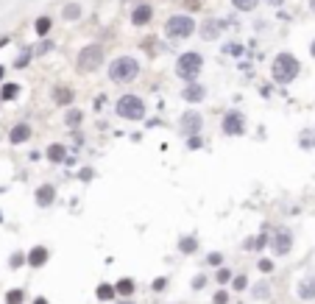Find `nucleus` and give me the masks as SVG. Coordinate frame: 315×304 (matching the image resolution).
Returning a JSON list of instances; mask_svg holds the SVG:
<instances>
[{
	"label": "nucleus",
	"mask_w": 315,
	"mask_h": 304,
	"mask_svg": "<svg viewBox=\"0 0 315 304\" xmlns=\"http://www.w3.org/2000/svg\"><path fill=\"white\" fill-rule=\"evenodd\" d=\"M271 73L273 79L279 81V84H290V81L298 76V59L296 56H290V53H279L271 64Z\"/></svg>",
	"instance_id": "1"
},
{
	"label": "nucleus",
	"mask_w": 315,
	"mask_h": 304,
	"mask_svg": "<svg viewBox=\"0 0 315 304\" xmlns=\"http://www.w3.org/2000/svg\"><path fill=\"white\" fill-rule=\"evenodd\" d=\"M137 76H140V64H137V59H131V56H120V59L112 61V67H109V79L112 81L126 84V81H134Z\"/></svg>",
	"instance_id": "2"
},
{
	"label": "nucleus",
	"mask_w": 315,
	"mask_h": 304,
	"mask_svg": "<svg viewBox=\"0 0 315 304\" xmlns=\"http://www.w3.org/2000/svg\"><path fill=\"white\" fill-rule=\"evenodd\" d=\"M115 109H117V114L123 120H143L145 117V104H143V98H137V95H123L115 104Z\"/></svg>",
	"instance_id": "3"
},
{
	"label": "nucleus",
	"mask_w": 315,
	"mask_h": 304,
	"mask_svg": "<svg viewBox=\"0 0 315 304\" xmlns=\"http://www.w3.org/2000/svg\"><path fill=\"white\" fill-rule=\"evenodd\" d=\"M193 31H196V23H193V17H187V14H173V17L165 23V34L171 36V39H187Z\"/></svg>",
	"instance_id": "4"
},
{
	"label": "nucleus",
	"mask_w": 315,
	"mask_h": 304,
	"mask_svg": "<svg viewBox=\"0 0 315 304\" xmlns=\"http://www.w3.org/2000/svg\"><path fill=\"white\" fill-rule=\"evenodd\" d=\"M201 64H204V59H201V53H181L179 61H176V73H179V79L184 81H193L201 73Z\"/></svg>",
	"instance_id": "5"
},
{
	"label": "nucleus",
	"mask_w": 315,
	"mask_h": 304,
	"mask_svg": "<svg viewBox=\"0 0 315 304\" xmlns=\"http://www.w3.org/2000/svg\"><path fill=\"white\" fill-rule=\"evenodd\" d=\"M103 64V48L101 45H86L84 51L78 53V70L84 73H92Z\"/></svg>",
	"instance_id": "6"
},
{
	"label": "nucleus",
	"mask_w": 315,
	"mask_h": 304,
	"mask_svg": "<svg viewBox=\"0 0 315 304\" xmlns=\"http://www.w3.org/2000/svg\"><path fill=\"white\" fill-rule=\"evenodd\" d=\"M181 131L187 134V137H196V134H201V129H204V120H201V112H184L181 114V120H179Z\"/></svg>",
	"instance_id": "7"
},
{
	"label": "nucleus",
	"mask_w": 315,
	"mask_h": 304,
	"mask_svg": "<svg viewBox=\"0 0 315 304\" xmlns=\"http://www.w3.org/2000/svg\"><path fill=\"white\" fill-rule=\"evenodd\" d=\"M246 131V117L240 112H229L223 117V134H229V137H237Z\"/></svg>",
	"instance_id": "8"
},
{
	"label": "nucleus",
	"mask_w": 315,
	"mask_h": 304,
	"mask_svg": "<svg viewBox=\"0 0 315 304\" xmlns=\"http://www.w3.org/2000/svg\"><path fill=\"white\" fill-rule=\"evenodd\" d=\"M53 198H56V187H53V184H42V187L36 190V204H39V207H51Z\"/></svg>",
	"instance_id": "9"
},
{
	"label": "nucleus",
	"mask_w": 315,
	"mask_h": 304,
	"mask_svg": "<svg viewBox=\"0 0 315 304\" xmlns=\"http://www.w3.org/2000/svg\"><path fill=\"white\" fill-rule=\"evenodd\" d=\"M204 95H206V89L201 87V84H190V87L181 89V98H184V101H190V104H198V101H204Z\"/></svg>",
	"instance_id": "10"
},
{
	"label": "nucleus",
	"mask_w": 315,
	"mask_h": 304,
	"mask_svg": "<svg viewBox=\"0 0 315 304\" xmlns=\"http://www.w3.org/2000/svg\"><path fill=\"white\" fill-rule=\"evenodd\" d=\"M151 17H153V9L145 6V3L131 11V23H134V26H145V23H151Z\"/></svg>",
	"instance_id": "11"
},
{
	"label": "nucleus",
	"mask_w": 315,
	"mask_h": 304,
	"mask_svg": "<svg viewBox=\"0 0 315 304\" xmlns=\"http://www.w3.org/2000/svg\"><path fill=\"white\" fill-rule=\"evenodd\" d=\"M45 262H48V249H45V246H34V249H31V254H28V265L42 268Z\"/></svg>",
	"instance_id": "12"
},
{
	"label": "nucleus",
	"mask_w": 315,
	"mask_h": 304,
	"mask_svg": "<svg viewBox=\"0 0 315 304\" xmlns=\"http://www.w3.org/2000/svg\"><path fill=\"white\" fill-rule=\"evenodd\" d=\"M290 246H293V237H290V232L282 229L279 235H276V240H273V251H276V254H287Z\"/></svg>",
	"instance_id": "13"
},
{
	"label": "nucleus",
	"mask_w": 315,
	"mask_h": 304,
	"mask_svg": "<svg viewBox=\"0 0 315 304\" xmlns=\"http://www.w3.org/2000/svg\"><path fill=\"white\" fill-rule=\"evenodd\" d=\"M28 137H31V126H28V123H20V126H14V129H11V134H9V139L14 142V145H17V142H26Z\"/></svg>",
	"instance_id": "14"
},
{
	"label": "nucleus",
	"mask_w": 315,
	"mask_h": 304,
	"mask_svg": "<svg viewBox=\"0 0 315 304\" xmlns=\"http://www.w3.org/2000/svg\"><path fill=\"white\" fill-rule=\"evenodd\" d=\"M218 31H221V23H218V20H206L204 26H201V36H204V39H218Z\"/></svg>",
	"instance_id": "15"
},
{
	"label": "nucleus",
	"mask_w": 315,
	"mask_h": 304,
	"mask_svg": "<svg viewBox=\"0 0 315 304\" xmlns=\"http://www.w3.org/2000/svg\"><path fill=\"white\" fill-rule=\"evenodd\" d=\"M48 159H51V162H64V159H67V148L59 145V142H53V145L48 148Z\"/></svg>",
	"instance_id": "16"
},
{
	"label": "nucleus",
	"mask_w": 315,
	"mask_h": 304,
	"mask_svg": "<svg viewBox=\"0 0 315 304\" xmlns=\"http://www.w3.org/2000/svg\"><path fill=\"white\" fill-rule=\"evenodd\" d=\"M298 296L301 299H315V279H304L301 287H298Z\"/></svg>",
	"instance_id": "17"
},
{
	"label": "nucleus",
	"mask_w": 315,
	"mask_h": 304,
	"mask_svg": "<svg viewBox=\"0 0 315 304\" xmlns=\"http://www.w3.org/2000/svg\"><path fill=\"white\" fill-rule=\"evenodd\" d=\"M115 290H117V293H123V296H131L134 293V282H131V279H120L117 285H115Z\"/></svg>",
	"instance_id": "18"
},
{
	"label": "nucleus",
	"mask_w": 315,
	"mask_h": 304,
	"mask_svg": "<svg viewBox=\"0 0 315 304\" xmlns=\"http://www.w3.org/2000/svg\"><path fill=\"white\" fill-rule=\"evenodd\" d=\"M53 98H56V104H61V106H64V104H70V101H73V89H56V92H53Z\"/></svg>",
	"instance_id": "19"
},
{
	"label": "nucleus",
	"mask_w": 315,
	"mask_h": 304,
	"mask_svg": "<svg viewBox=\"0 0 315 304\" xmlns=\"http://www.w3.org/2000/svg\"><path fill=\"white\" fill-rule=\"evenodd\" d=\"M115 293H117V290H115L112 285H98V299H101V302H109V299H115Z\"/></svg>",
	"instance_id": "20"
},
{
	"label": "nucleus",
	"mask_w": 315,
	"mask_h": 304,
	"mask_svg": "<svg viewBox=\"0 0 315 304\" xmlns=\"http://www.w3.org/2000/svg\"><path fill=\"white\" fill-rule=\"evenodd\" d=\"M81 17V6L78 3H67L64 6V20H78Z\"/></svg>",
	"instance_id": "21"
},
{
	"label": "nucleus",
	"mask_w": 315,
	"mask_h": 304,
	"mask_svg": "<svg viewBox=\"0 0 315 304\" xmlns=\"http://www.w3.org/2000/svg\"><path fill=\"white\" fill-rule=\"evenodd\" d=\"M265 243H268V237H251V240H246V249H248V251H259V249H262V246Z\"/></svg>",
	"instance_id": "22"
},
{
	"label": "nucleus",
	"mask_w": 315,
	"mask_h": 304,
	"mask_svg": "<svg viewBox=\"0 0 315 304\" xmlns=\"http://www.w3.org/2000/svg\"><path fill=\"white\" fill-rule=\"evenodd\" d=\"M17 92H20V84H6L3 92H0V98H3V101H11V98H17Z\"/></svg>",
	"instance_id": "23"
},
{
	"label": "nucleus",
	"mask_w": 315,
	"mask_h": 304,
	"mask_svg": "<svg viewBox=\"0 0 315 304\" xmlns=\"http://www.w3.org/2000/svg\"><path fill=\"white\" fill-rule=\"evenodd\" d=\"M179 249H181L184 254H193L198 246H196V240H193V237H181V240H179Z\"/></svg>",
	"instance_id": "24"
},
{
	"label": "nucleus",
	"mask_w": 315,
	"mask_h": 304,
	"mask_svg": "<svg viewBox=\"0 0 315 304\" xmlns=\"http://www.w3.org/2000/svg\"><path fill=\"white\" fill-rule=\"evenodd\" d=\"M23 299H26L23 290H9L6 293V304H23Z\"/></svg>",
	"instance_id": "25"
},
{
	"label": "nucleus",
	"mask_w": 315,
	"mask_h": 304,
	"mask_svg": "<svg viewBox=\"0 0 315 304\" xmlns=\"http://www.w3.org/2000/svg\"><path fill=\"white\" fill-rule=\"evenodd\" d=\"M48 31H51V17H39V20H36V34L45 36Z\"/></svg>",
	"instance_id": "26"
},
{
	"label": "nucleus",
	"mask_w": 315,
	"mask_h": 304,
	"mask_svg": "<svg viewBox=\"0 0 315 304\" xmlns=\"http://www.w3.org/2000/svg\"><path fill=\"white\" fill-rule=\"evenodd\" d=\"M231 3H234V9H240V11H251L259 0H231Z\"/></svg>",
	"instance_id": "27"
},
{
	"label": "nucleus",
	"mask_w": 315,
	"mask_h": 304,
	"mask_svg": "<svg viewBox=\"0 0 315 304\" xmlns=\"http://www.w3.org/2000/svg\"><path fill=\"white\" fill-rule=\"evenodd\" d=\"M28 59H31V51L20 53V56H17V61H14V67H20V70H23V67H26V64H28Z\"/></svg>",
	"instance_id": "28"
},
{
	"label": "nucleus",
	"mask_w": 315,
	"mask_h": 304,
	"mask_svg": "<svg viewBox=\"0 0 315 304\" xmlns=\"http://www.w3.org/2000/svg\"><path fill=\"white\" fill-rule=\"evenodd\" d=\"M67 123H70V126H78V123H81V112H78V109L67 112Z\"/></svg>",
	"instance_id": "29"
},
{
	"label": "nucleus",
	"mask_w": 315,
	"mask_h": 304,
	"mask_svg": "<svg viewBox=\"0 0 315 304\" xmlns=\"http://www.w3.org/2000/svg\"><path fill=\"white\" fill-rule=\"evenodd\" d=\"M218 282H221V285H226V282H231V271L221 268V271H218Z\"/></svg>",
	"instance_id": "30"
},
{
	"label": "nucleus",
	"mask_w": 315,
	"mask_h": 304,
	"mask_svg": "<svg viewBox=\"0 0 315 304\" xmlns=\"http://www.w3.org/2000/svg\"><path fill=\"white\" fill-rule=\"evenodd\" d=\"M231 285L237 287V290H246V287H248V279L246 276H234V279H231Z\"/></svg>",
	"instance_id": "31"
},
{
	"label": "nucleus",
	"mask_w": 315,
	"mask_h": 304,
	"mask_svg": "<svg viewBox=\"0 0 315 304\" xmlns=\"http://www.w3.org/2000/svg\"><path fill=\"white\" fill-rule=\"evenodd\" d=\"M259 271L271 274V271H273V262H271V260H259Z\"/></svg>",
	"instance_id": "32"
},
{
	"label": "nucleus",
	"mask_w": 315,
	"mask_h": 304,
	"mask_svg": "<svg viewBox=\"0 0 315 304\" xmlns=\"http://www.w3.org/2000/svg\"><path fill=\"white\" fill-rule=\"evenodd\" d=\"M165 285H168V279H165V276L153 279V290H165Z\"/></svg>",
	"instance_id": "33"
},
{
	"label": "nucleus",
	"mask_w": 315,
	"mask_h": 304,
	"mask_svg": "<svg viewBox=\"0 0 315 304\" xmlns=\"http://www.w3.org/2000/svg\"><path fill=\"white\" fill-rule=\"evenodd\" d=\"M226 302H229V296L223 293V290L221 293H215V304H226Z\"/></svg>",
	"instance_id": "34"
},
{
	"label": "nucleus",
	"mask_w": 315,
	"mask_h": 304,
	"mask_svg": "<svg viewBox=\"0 0 315 304\" xmlns=\"http://www.w3.org/2000/svg\"><path fill=\"white\" fill-rule=\"evenodd\" d=\"M204 285H206V279H204V276H196V279H193V287H196V290H201Z\"/></svg>",
	"instance_id": "35"
},
{
	"label": "nucleus",
	"mask_w": 315,
	"mask_h": 304,
	"mask_svg": "<svg viewBox=\"0 0 315 304\" xmlns=\"http://www.w3.org/2000/svg\"><path fill=\"white\" fill-rule=\"evenodd\" d=\"M26 260V257H23V254H14V257H11V268H20V262Z\"/></svg>",
	"instance_id": "36"
},
{
	"label": "nucleus",
	"mask_w": 315,
	"mask_h": 304,
	"mask_svg": "<svg viewBox=\"0 0 315 304\" xmlns=\"http://www.w3.org/2000/svg\"><path fill=\"white\" fill-rule=\"evenodd\" d=\"M221 260H223L221 254H209V257H206V262H209V265H218Z\"/></svg>",
	"instance_id": "37"
},
{
	"label": "nucleus",
	"mask_w": 315,
	"mask_h": 304,
	"mask_svg": "<svg viewBox=\"0 0 315 304\" xmlns=\"http://www.w3.org/2000/svg\"><path fill=\"white\" fill-rule=\"evenodd\" d=\"M190 148H201V137H198V134L196 137H190Z\"/></svg>",
	"instance_id": "38"
},
{
	"label": "nucleus",
	"mask_w": 315,
	"mask_h": 304,
	"mask_svg": "<svg viewBox=\"0 0 315 304\" xmlns=\"http://www.w3.org/2000/svg\"><path fill=\"white\" fill-rule=\"evenodd\" d=\"M48 51H51V42H48V39H45V42L39 45V53H48Z\"/></svg>",
	"instance_id": "39"
},
{
	"label": "nucleus",
	"mask_w": 315,
	"mask_h": 304,
	"mask_svg": "<svg viewBox=\"0 0 315 304\" xmlns=\"http://www.w3.org/2000/svg\"><path fill=\"white\" fill-rule=\"evenodd\" d=\"M34 304H48V302H45V299H36V302Z\"/></svg>",
	"instance_id": "40"
},
{
	"label": "nucleus",
	"mask_w": 315,
	"mask_h": 304,
	"mask_svg": "<svg viewBox=\"0 0 315 304\" xmlns=\"http://www.w3.org/2000/svg\"><path fill=\"white\" fill-rule=\"evenodd\" d=\"M268 3H273V6H279V3H282V0H268Z\"/></svg>",
	"instance_id": "41"
},
{
	"label": "nucleus",
	"mask_w": 315,
	"mask_h": 304,
	"mask_svg": "<svg viewBox=\"0 0 315 304\" xmlns=\"http://www.w3.org/2000/svg\"><path fill=\"white\" fill-rule=\"evenodd\" d=\"M0 81H3V67H0Z\"/></svg>",
	"instance_id": "42"
},
{
	"label": "nucleus",
	"mask_w": 315,
	"mask_h": 304,
	"mask_svg": "<svg viewBox=\"0 0 315 304\" xmlns=\"http://www.w3.org/2000/svg\"><path fill=\"white\" fill-rule=\"evenodd\" d=\"M310 6H313V11H315V0H313V3H310Z\"/></svg>",
	"instance_id": "43"
},
{
	"label": "nucleus",
	"mask_w": 315,
	"mask_h": 304,
	"mask_svg": "<svg viewBox=\"0 0 315 304\" xmlns=\"http://www.w3.org/2000/svg\"><path fill=\"white\" fill-rule=\"evenodd\" d=\"M313 56H315V42H313Z\"/></svg>",
	"instance_id": "44"
},
{
	"label": "nucleus",
	"mask_w": 315,
	"mask_h": 304,
	"mask_svg": "<svg viewBox=\"0 0 315 304\" xmlns=\"http://www.w3.org/2000/svg\"><path fill=\"white\" fill-rule=\"evenodd\" d=\"M120 304H131V302H120Z\"/></svg>",
	"instance_id": "45"
}]
</instances>
